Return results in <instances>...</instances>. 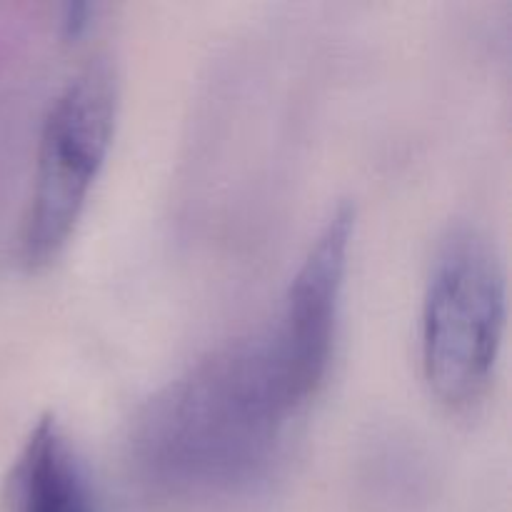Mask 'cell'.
Masks as SVG:
<instances>
[{"mask_svg":"<svg viewBox=\"0 0 512 512\" xmlns=\"http://www.w3.org/2000/svg\"><path fill=\"white\" fill-rule=\"evenodd\" d=\"M300 410L258 330L205 355L145 405L135 458L158 483L235 488L268 468Z\"/></svg>","mask_w":512,"mask_h":512,"instance_id":"1","label":"cell"},{"mask_svg":"<svg viewBox=\"0 0 512 512\" xmlns=\"http://www.w3.org/2000/svg\"><path fill=\"white\" fill-rule=\"evenodd\" d=\"M508 315L500 255L488 235L455 228L430 268L420 358L430 390L450 408L473 405L493 378Z\"/></svg>","mask_w":512,"mask_h":512,"instance_id":"2","label":"cell"},{"mask_svg":"<svg viewBox=\"0 0 512 512\" xmlns=\"http://www.w3.org/2000/svg\"><path fill=\"white\" fill-rule=\"evenodd\" d=\"M115 118L118 80L105 60H90L50 100L20 233V255L28 265H45L68 243L105 163Z\"/></svg>","mask_w":512,"mask_h":512,"instance_id":"3","label":"cell"},{"mask_svg":"<svg viewBox=\"0 0 512 512\" xmlns=\"http://www.w3.org/2000/svg\"><path fill=\"white\" fill-rule=\"evenodd\" d=\"M353 230V205L340 203L295 270L278 313L263 328L283 378L300 405L318 393L333 358Z\"/></svg>","mask_w":512,"mask_h":512,"instance_id":"4","label":"cell"},{"mask_svg":"<svg viewBox=\"0 0 512 512\" xmlns=\"http://www.w3.org/2000/svg\"><path fill=\"white\" fill-rule=\"evenodd\" d=\"M15 512H98L73 448L50 415L35 423L20 453Z\"/></svg>","mask_w":512,"mask_h":512,"instance_id":"5","label":"cell"}]
</instances>
